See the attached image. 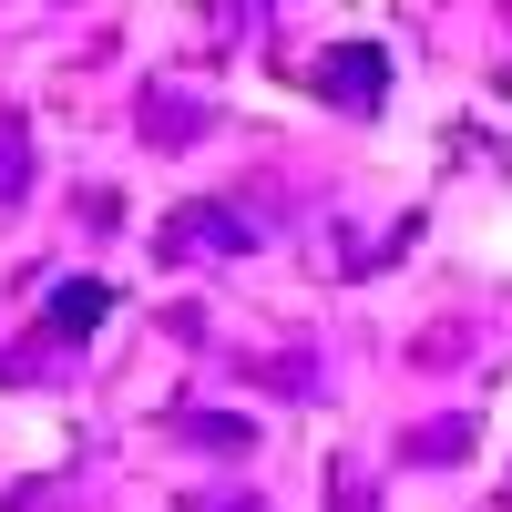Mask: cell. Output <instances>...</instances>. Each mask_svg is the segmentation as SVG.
Here are the masks:
<instances>
[{
	"instance_id": "obj_2",
	"label": "cell",
	"mask_w": 512,
	"mask_h": 512,
	"mask_svg": "<svg viewBox=\"0 0 512 512\" xmlns=\"http://www.w3.org/2000/svg\"><path fill=\"white\" fill-rule=\"evenodd\" d=\"M318 82H338V103H349V113H369L390 72H379V52H338V62H318Z\"/></svg>"
},
{
	"instance_id": "obj_1",
	"label": "cell",
	"mask_w": 512,
	"mask_h": 512,
	"mask_svg": "<svg viewBox=\"0 0 512 512\" xmlns=\"http://www.w3.org/2000/svg\"><path fill=\"white\" fill-rule=\"evenodd\" d=\"M103 318H113V287H93V277L52 287V308H41V328H52V338H82V328H103Z\"/></svg>"
}]
</instances>
